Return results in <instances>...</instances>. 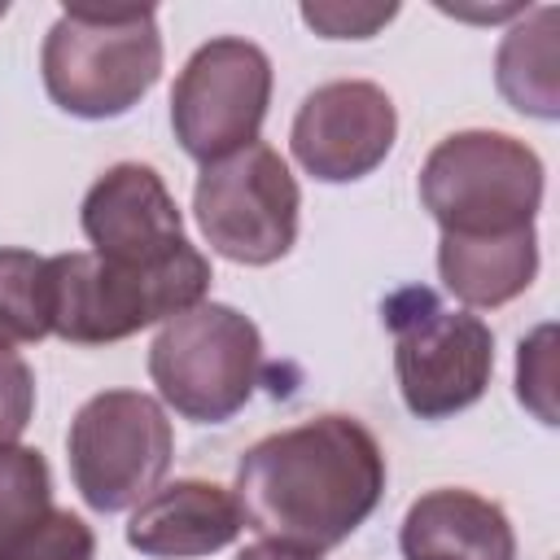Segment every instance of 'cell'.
I'll return each mask as SVG.
<instances>
[{"label": "cell", "instance_id": "6da1fadb", "mask_svg": "<svg viewBox=\"0 0 560 560\" xmlns=\"http://www.w3.org/2000/svg\"><path fill=\"white\" fill-rule=\"evenodd\" d=\"M236 508L249 529L298 551H332L385 494V455L350 416H315L254 442L236 464Z\"/></svg>", "mask_w": 560, "mask_h": 560}, {"label": "cell", "instance_id": "7a4b0ae2", "mask_svg": "<svg viewBox=\"0 0 560 560\" xmlns=\"http://www.w3.org/2000/svg\"><path fill=\"white\" fill-rule=\"evenodd\" d=\"M210 262L197 245L166 262L131 267L101 254L48 258V328L70 346H109L206 302Z\"/></svg>", "mask_w": 560, "mask_h": 560}, {"label": "cell", "instance_id": "3957f363", "mask_svg": "<svg viewBox=\"0 0 560 560\" xmlns=\"http://www.w3.org/2000/svg\"><path fill=\"white\" fill-rule=\"evenodd\" d=\"M52 105L74 118H118L158 83L162 35L149 4L66 9L39 52Z\"/></svg>", "mask_w": 560, "mask_h": 560}, {"label": "cell", "instance_id": "277c9868", "mask_svg": "<svg viewBox=\"0 0 560 560\" xmlns=\"http://www.w3.org/2000/svg\"><path fill=\"white\" fill-rule=\"evenodd\" d=\"M420 201L446 236L534 228L542 210V158L508 131H455L429 149Z\"/></svg>", "mask_w": 560, "mask_h": 560}, {"label": "cell", "instance_id": "5b68a950", "mask_svg": "<svg viewBox=\"0 0 560 560\" xmlns=\"http://www.w3.org/2000/svg\"><path fill=\"white\" fill-rule=\"evenodd\" d=\"M149 376L166 407L197 424L232 420L262 376V337L228 302H197L171 315L149 346Z\"/></svg>", "mask_w": 560, "mask_h": 560}, {"label": "cell", "instance_id": "8992f818", "mask_svg": "<svg viewBox=\"0 0 560 560\" xmlns=\"http://www.w3.org/2000/svg\"><path fill=\"white\" fill-rule=\"evenodd\" d=\"M394 376L411 416L446 420L472 407L494 372V332L472 311H451L433 289L407 284L385 298Z\"/></svg>", "mask_w": 560, "mask_h": 560}, {"label": "cell", "instance_id": "52a82bcc", "mask_svg": "<svg viewBox=\"0 0 560 560\" xmlns=\"http://www.w3.org/2000/svg\"><path fill=\"white\" fill-rule=\"evenodd\" d=\"M171 420L140 389H105L70 420V477L92 512L144 503L171 468Z\"/></svg>", "mask_w": 560, "mask_h": 560}, {"label": "cell", "instance_id": "ba28073f", "mask_svg": "<svg viewBox=\"0 0 560 560\" xmlns=\"http://www.w3.org/2000/svg\"><path fill=\"white\" fill-rule=\"evenodd\" d=\"M192 210L214 254L245 267H267L284 258L298 241L302 192L284 158L271 144L254 140L201 166Z\"/></svg>", "mask_w": 560, "mask_h": 560}, {"label": "cell", "instance_id": "9c48e42d", "mask_svg": "<svg viewBox=\"0 0 560 560\" xmlns=\"http://www.w3.org/2000/svg\"><path fill=\"white\" fill-rule=\"evenodd\" d=\"M267 105H271L267 52L249 39L219 35L184 61L171 88V127L179 149L206 166L254 144Z\"/></svg>", "mask_w": 560, "mask_h": 560}, {"label": "cell", "instance_id": "30bf717a", "mask_svg": "<svg viewBox=\"0 0 560 560\" xmlns=\"http://www.w3.org/2000/svg\"><path fill=\"white\" fill-rule=\"evenodd\" d=\"M398 136V114L385 88L368 79H337L315 88L293 118L289 144L306 175L324 184H350L372 175Z\"/></svg>", "mask_w": 560, "mask_h": 560}, {"label": "cell", "instance_id": "8fae6325", "mask_svg": "<svg viewBox=\"0 0 560 560\" xmlns=\"http://www.w3.org/2000/svg\"><path fill=\"white\" fill-rule=\"evenodd\" d=\"M83 236L92 241V254L109 262H131V267H153L188 249L192 241L184 236L179 206L162 175L140 162H118L109 166L83 197L79 206Z\"/></svg>", "mask_w": 560, "mask_h": 560}, {"label": "cell", "instance_id": "7c38bea8", "mask_svg": "<svg viewBox=\"0 0 560 560\" xmlns=\"http://www.w3.org/2000/svg\"><path fill=\"white\" fill-rule=\"evenodd\" d=\"M241 529V508L223 486L184 477L136 503L127 521V547L149 560H197L236 542Z\"/></svg>", "mask_w": 560, "mask_h": 560}, {"label": "cell", "instance_id": "4fadbf2b", "mask_svg": "<svg viewBox=\"0 0 560 560\" xmlns=\"http://www.w3.org/2000/svg\"><path fill=\"white\" fill-rule=\"evenodd\" d=\"M398 551L402 560H516V534L499 503L442 486L407 508Z\"/></svg>", "mask_w": 560, "mask_h": 560}, {"label": "cell", "instance_id": "5bb4252c", "mask_svg": "<svg viewBox=\"0 0 560 560\" xmlns=\"http://www.w3.org/2000/svg\"><path fill=\"white\" fill-rule=\"evenodd\" d=\"M438 276L464 306H503L521 298L538 276L534 228L499 236H446L438 241Z\"/></svg>", "mask_w": 560, "mask_h": 560}, {"label": "cell", "instance_id": "9a60e30c", "mask_svg": "<svg viewBox=\"0 0 560 560\" xmlns=\"http://www.w3.org/2000/svg\"><path fill=\"white\" fill-rule=\"evenodd\" d=\"M556 26L560 9L542 4L534 18L512 26L499 44L494 57V79L499 92L512 101V109L534 114V118H556L560 114V83H556Z\"/></svg>", "mask_w": 560, "mask_h": 560}, {"label": "cell", "instance_id": "2e32d148", "mask_svg": "<svg viewBox=\"0 0 560 560\" xmlns=\"http://www.w3.org/2000/svg\"><path fill=\"white\" fill-rule=\"evenodd\" d=\"M48 332V258L0 249V346H26Z\"/></svg>", "mask_w": 560, "mask_h": 560}, {"label": "cell", "instance_id": "e0dca14e", "mask_svg": "<svg viewBox=\"0 0 560 560\" xmlns=\"http://www.w3.org/2000/svg\"><path fill=\"white\" fill-rule=\"evenodd\" d=\"M52 512V477L39 451L0 446V551Z\"/></svg>", "mask_w": 560, "mask_h": 560}, {"label": "cell", "instance_id": "ac0fdd59", "mask_svg": "<svg viewBox=\"0 0 560 560\" xmlns=\"http://www.w3.org/2000/svg\"><path fill=\"white\" fill-rule=\"evenodd\" d=\"M551 337H556L551 324H542L529 341H521V354H516V394L542 424H556V407H551Z\"/></svg>", "mask_w": 560, "mask_h": 560}, {"label": "cell", "instance_id": "d6986e66", "mask_svg": "<svg viewBox=\"0 0 560 560\" xmlns=\"http://www.w3.org/2000/svg\"><path fill=\"white\" fill-rule=\"evenodd\" d=\"M35 411V376L26 359L9 346H0V446H13Z\"/></svg>", "mask_w": 560, "mask_h": 560}, {"label": "cell", "instance_id": "ffe728a7", "mask_svg": "<svg viewBox=\"0 0 560 560\" xmlns=\"http://www.w3.org/2000/svg\"><path fill=\"white\" fill-rule=\"evenodd\" d=\"M394 13L398 4H302V22L315 26L324 39H368Z\"/></svg>", "mask_w": 560, "mask_h": 560}, {"label": "cell", "instance_id": "44dd1931", "mask_svg": "<svg viewBox=\"0 0 560 560\" xmlns=\"http://www.w3.org/2000/svg\"><path fill=\"white\" fill-rule=\"evenodd\" d=\"M236 560H319V556H311V551H298V547H284V542H271V538H262V542L245 547Z\"/></svg>", "mask_w": 560, "mask_h": 560}, {"label": "cell", "instance_id": "7402d4cb", "mask_svg": "<svg viewBox=\"0 0 560 560\" xmlns=\"http://www.w3.org/2000/svg\"><path fill=\"white\" fill-rule=\"evenodd\" d=\"M4 9H9V4H0V18H4Z\"/></svg>", "mask_w": 560, "mask_h": 560}]
</instances>
